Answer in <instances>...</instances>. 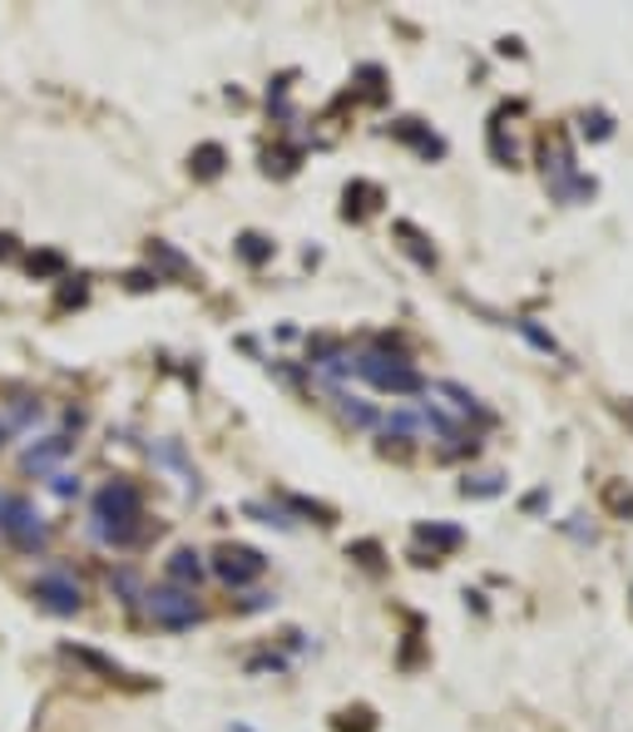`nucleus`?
I'll return each mask as SVG.
<instances>
[{"label":"nucleus","instance_id":"f257e3e1","mask_svg":"<svg viewBox=\"0 0 633 732\" xmlns=\"http://www.w3.org/2000/svg\"><path fill=\"white\" fill-rule=\"evenodd\" d=\"M154 619L158 623H193L198 619V603L188 599V594H154Z\"/></svg>","mask_w":633,"mask_h":732},{"label":"nucleus","instance_id":"f03ea898","mask_svg":"<svg viewBox=\"0 0 633 732\" xmlns=\"http://www.w3.org/2000/svg\"><path fill=\"white\" fill-rule=\"evenodd\" d=\"M218 569L227 574V579H253V574H263V559H257L253 550H223V564H218Z\"/></svg>","mask_w":633,"mask_h":732}]
</instances>
